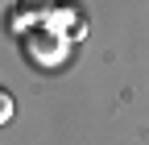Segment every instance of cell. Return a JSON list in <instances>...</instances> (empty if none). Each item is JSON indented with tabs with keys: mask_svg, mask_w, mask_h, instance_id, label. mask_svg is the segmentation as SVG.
Instances as JSON below:
<instances>
[{
	"mask_svg": "<svg viewBox=\"0 0 149 145\" xmlns=\"http://www.w3.org/2000/svg\"><path fill=\"white\" fill-rule=\"evenodd\" d=\"M13 112H17V108H13V96L4 91V96H0V120L8 124V120H13Z\"/></svg>",
	"mask_w": 149,
	"mask_h": 145,
	"instance_id": "cell-1",
	"label": "cell"
}]
</instances>
